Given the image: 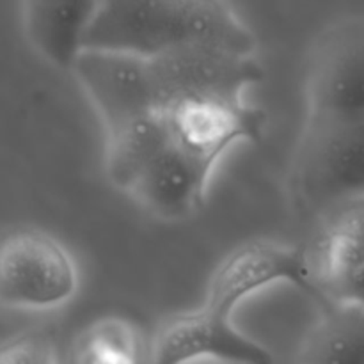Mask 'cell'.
<instances>
[{"instance_id": "cell-1", "label": "cell", "mask_w": 364, "mask_h": 364, "mask_svg": "<svg viewBox=\"0 0 364 364\" xmlns=\"http://www.w3.org/2000/svg\"><path fill=\"white\" fill-rule=\"evenodd\" d=\"M187 43L256 52V39L228 0H103L85 48L151 57Z\"/></svg>"}, {"instance_id": "cell-2", "label": "cell", "mask_w": 364, "mask_h": 364, "mask_svg": "<svg viewBox=\"0 0 364 364\" xmlns=\"http://www.w3.org/2000/svg\"><path fill=\"white\" fill-rule=\"evenodd\" d=\"M288 188L295 206L315 217L364 194V112L306 114Z\"/></svg>"}, {"instance_id": "cell-3", "label": "cell", "mask_w": 364, "mask_h": 364, "mask_svg": "<svg viewBox=\"0 0 364 364\" xmlns=\"http://www.w3.org/2000/svg\"><path fill=\"white\" fill-rule=\"evenodd\" d=\"M80 288L70 249L39 228H16L0 245V304L23 311H50L68 304Z\"/></svg>"}, {"instance_id": "cell-4", "label": "cell", "mask_w": 364, "mask_h": 364, "mask_svg": "<svg viewBox=\"0 0 364 364\" xmlns=\"http://www.w3.org/2000/svg\"><path fill=\"white\" fill-rule=\"evenodd\" d=\"M159 109L185 98L245 100L262 80L256 52L217 43H187L149 57Z\"/></svg>"}, {"instance_id": "cell-5", "label": "cell", "mask_w": 364, "mask_h": 364, "mask_svg": "<svg viewBox=\"0 0 364 364\" xmlns=\"http://www.w3.org/2000/svg\"><path fill=\"white\" fill-rule=\"evenodd\" d=\"M304 251L311 295L364 304V194L320 213Z\"/></svg>"}, {"instance_id": "cell-6", "label": "cell", "mask_w": 364, "mask_h": 364, "mask_svg": "<svg viewBox=\"0 0 364 364\" xmlns=\"http://www.w3.org/2000/svg\"><path fill=\"white\" fill-rule=\"evenodd\" d=\"M364 112V14L345 16L315 38L306 63V114Z\"/></svg>"}, {"instance_id": "cell-7", "label": "cell", "mask_w": 364, "mask_h": 364, "mask_svg": "<svg viewBox=\"0 0 364 364\" xmlns=\"http://www.w3.org/2000/svg\"><path fill=\"white\" fill-rule=\"evenodd\" d=\"M71 73L95 107L105 135L159 109L149 57L85 48Z\"/></svg>"}, {"instance_id": "cell-8", "label": "cell", "mask_w": 364, "mask_h": 364, "mask_svg": "<svg viewBox=\"0 0 364 364\" xmlns=\"http://www.w3.org/2000/svg\"><path fill=\"white\" fill-rule=\"evenodd\" d=\"M215 359L228 364H274L272 354L245 336L233 316L206 304L169 316L156 331L148 364H194Z\"/></svg>"}, {"instance_id": "cell-9", "label": "cell", "mask_w": 364, "mask_h": 364, "mask_svg": "<svg viewBox=\"0 0 364 364\" xmlns=\"http://www.w3.org/2000/svg\"><path fill=\"white\" fill-rule=\"evenodd\" d=\"M284 283L311 294L304 245L252 240L233 249L215 267L203 304L233 316L238 306L252 295Z\"/></svg>"}, {"instance_id": "cell-10", "label": "cell", "mask_w": 364, "mask_h": 364, "mask_svg": "<svg viewBox=\"0 0 364 364\" xmlns=\"http://www.w3.org/2000/svg\"><path fill=\"white\" fill-rule=\"evenodd\" d=\"M219 160L171 142L139 174L127 194L164 223H181L198 212L208 194Z\"/></svg>"}, {"instance_id": "cell-11", "label": "cell", "mask_w": 364, "mask_h": 364, "mask_svg": "<svg viewBox=\"0 0 364 364\" xmlns=\"http://www.w3.org/2000/svg\"><path fill=\"white\" fill-rule=\"evenodd\" d=\"M162 110L174 141L219 162L235 146L258 142L267 121L245 100L185 98Z\"/></svg>"}, {"instance_id": "cell-12", "label": "cell", "mask_w": 364, "mask_h": 364, "mask_svg": "<svg viewBox=\"0 0 364 364\" xmlns=\"http://www.w3.org/2000/svg\"><path fill=\"white\" fill-rule=\"evenodd\" d=\"M98 7L100 0H21L25 38L46 63L71 71Z\"/></svg>"}, {"instance_id": "cell-13", "label": "cell", "mask_w": 364, "mask_h": 364, "mask_svg": "<svg viewBox=\"0 0 364 364\" xmlns=\"http://www.w3.org/2000/svg\"><path fill=\"white\" fill-rule=\"evenodd\" d=\"M299 359L301 364H364V304L323 302Z\"/></svg>"}, {"instance_id": "cell-14", "label": "cell", "mask_w": 364, "mask_h": 364, "mask_svg": "<svg viewBox=\"0 0 364 364\" xmlns=\"http://www.w3.org/2000/svg\"><path fill=\"white\" fill-rule=\"evenodd\" d=\"M169 142L171 128L162 109L105 135V171L110 183L127 194L139 174Z\"/></svg>"}, {"instance_id": "cell-15", "label": "cell", "mask_w": 364, "mask_h": 364, "mask_svg": "<svg viewBox=\"0 0 364 364\" xmlns=\"http://www.w3.org/2000/svg\"><path fill=\"white\" fill-rule=\"evenodd\" d=\"M77 364H144L137 327L119 316L96 320L75 345Z\"/></svg>"}, {"instance_id": "cell-16", "label": "cell", "mask_w": 364, "mask_h": 364, "mask_svg": "<svg viewBox=\"0 0 364 364\" xmlns=\"http://www.w3.org/2000/svg\"><path fill=\"white\" fill-rule=\"evenodd\" d=\"M0 364H59V359L48 334L25 333L4 343Z\"/></svg>"}, {"instance_id": "cell-17", "label": "cell", "mask_w": 364, "mask_h": 364, "mask_svg": "<svg viewBox=\"0 0 364 364\" xmlns=\"http://www.w3.org/2000/svg\"><path fill=\"white\" fill-rule=\"evenodd\" d=\"M103 2V0H100V4H102Z\"/></svg>"}]
</instances>
